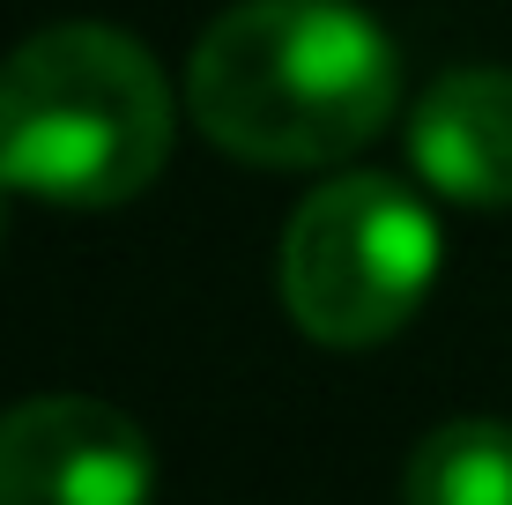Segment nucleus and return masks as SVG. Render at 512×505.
<instances>
[{"label": "nucleus", "mask_w": 512, "mask_h": 505, "mask_svg": "<svg viewBox=\"0 0 512 505\" xmlns=\"http://www.w3.org/2000/svg\"><path fill=\"white\" fill-rule=\"evenodd\" d=\"M8 194H15V186L0 179V246H8Z\"/></svg>", "instance_id": "7"}, {"label": "nucleus", "mask_w": 512, "mask_h": 505, "mask_svg": "<svg viewBox=\"0 0 512 505\" xmlns=\"http://www.w3.org/2000/svg\"><path fill=\"white\" fill-rule=\"evenodd\" d=\"M156 454L141 424L90 394H38L0 416V505H149Z\"/></svg>", "instance_id": "4"}, {"label": "nucleus", "mask_w": 512, "mask_h": 505, "mask_svg": "<svg viewBox=\"0 0 512 505\" xmlns=\"http://www.w3.org/2000/svg\"><path fill=\"white\" fill-rule=\"evenodd\" d=\"M438 283V216L401 179L349 171L320 186L282 231V305L327 350L401 335Z\"/></svg>", "instance_id": "3"}, {"label": "nucleus", "mask_w": 512, "mask_h": 505, "mask_svg": "<svg viewBox=\"0 0 512 505\" xmlns=\"http://www.w3.org/2000/svg\"><path fill=\"white\" fill-rule=\"evenodd\" d=\"M409 156L431 194L461 208H512V75L461 67L431 82L409 119Z\"/></svg>", "instance_id": "5"}, {"label": "nucleus", "mask_w": 512, "mask_h": 505, "mask_svg": "<svg viewBox=\"0 0 512 505\" xmlns=\"http://www.w3.org/2000/svg\"><path fill=\"white\" fill-rule=\"evenodd\" d=\"M171 156V90L112 23H52L0 60V179L52 208H119Z\"/></svg>", "instance_id": "2"}, {"label": "nucleus", "mask_w": 512, "mask_h": 505, "mask_svg": "<svg viewBox=\"0 0 512 505\" xmlns=\"http://www.w3.org/2000/svg\"><path fill=\"white\" fill-rule=\"evenodd\" d=\"M401 505H512V424L453 416L423 431L401 476Z\"/></svg>", "instance_id": "6"}, {"label": "nucleus", "mask_w": 512, "mask_h": 505, "mask_svg": "<svg viewBox=\"0 0 512 505\" xmlns=\"http://www.w3.org/2000/svg\"><path fill=\"white\" fill-rule=\"evenodd\" d=\"M394 75V45L357 0H238L186 60V112L245 164L312 171L386 127Z\"/></svg>", "instance_id": "1"}]
</instances>
